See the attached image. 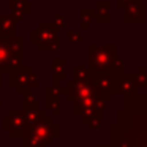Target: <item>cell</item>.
Here are the masks:
<instances>
[{
	"instance_id": "obj_8",
	"label": "cell",
	"mask_w": 147,
	"mask_h": 147,
	"mask_svg": "<svg viewBox=\"0 0 147 147\" xmlns=\"http://www.w3.org/2000/svg\"><path fill=\"white\" fill-rule=\"evenodd\" d=\"M134 79H136L138 87L141 89H147V68L144 65H141L138 68V73H134Z\"/></svg>"
},
{
	"instance_id": "obj_1",
	"label": "cell",
	"mask_w": 147,
	"mask_h": 147,
	"mask_svg": "<svg viewBox=\"0 0 147 147\" xmlns=\"http://www.w3.org/2000/svg\"><path fill=\"white\" fill-rule=\"evenodd\" d=\"M117 114L119 123L111 127L114 147H147V95H128Z\"/></svg>"
},
{
	"instance_id": "obj_9",
	"label": "cell",
	"mask_w": 147,
	"mask_h": 147,
	"mask_svg": "<svg viewBox=\"0 0 147 147\" xmlns=\"http://www.w3.org/2000/svg\"><path fill=\"white\" fill-rule=\"evenodd\" d=\"M81 18H82V29H89V24L95 19V11L92 8H84L81 11Z\"/></svg>"
},
{
	"instance_id": "obj_13",
	"label": "cell",
	"mask_w": 147,
	"mask_h": 147,
	"mask_svg": "<svg viewBox=\"0 0 147 147\" xmlns=\"http://www.w3.org/2000/svg\"><path fill=\"white\" fill-rule=\"evenodd\" d=\"M146 57H147V38H146Z\"/></svg>"
},
{
	"instance_id": "obj_15",
	"label": "cell",
	"mask_w": 147,
	"mask_h": 147,
	"mask_svg": "<svg viewBox=\"0 0 147 147\" xmlns=\"http://www.w3.org/2000/svg\"><path fill=\"white\" fill-rule=\"evenodd\" d=\"M0 2H5V0H0ZM8 2H10V0H8Z\"/></svg>"
},
{
	"instance_id": "obj_3",
	"label": "cell",
	"mask_w": 147,
	"mask_h": 147,
	"mask_svg": "<svg viewBox=\"0 0 147 147\" xmlns=\"http://www.w3.org/2000/svg\"><path fill=\"white\" fill-rule=\"evenodd\" d=\"M147 18V3L144 0H138L134 3L123 8V21L128 24H142Z\"/></svg>"
},
{
	"instance_id": "obj_6",
	"label": "cell",
	"mask_w": 147,
	"mask_h": 147,
	"mask_svg": "<svg viewBox=\"0 0 147 147\" xmlns=\"http://www.w3.org/2000/svg\"><path fill=\"white\" fill-rule=\"evenodd\" d=\"M10 8L14 19H24L32 13V3L29 0H10Z\"/></svg>"
},
{
	"instance_id": "obj_2",
	"label": "cell",
	"mask_w": 147,
	"mask_h": 147,
	"mask_svg": "<svg viewBox=\"0 0 147 147\" xmlns=\"http://www.w3.org/2000/svg\"><path fill=\"white\" fill-rule=\"evenodd\" d=\"M90 65L96 71H114L117 59V45H103V46H89Z\"/></svg>"
},
{
	"instance_id": "obj_7",
	"label": "cell",
	"mask_w": 147,
	"mask_h": 147,
	"mask_svg": "<svg viewBox=\"0 0 147 147\" xmlns=\"http://www.w3.org/2000/svg\"><path fill=\"white\" fill-rule=\"evenodd\" d=\"M14 29H16L14 18L0 16V35H10V33H14Z\"/></svg>"
},
{
	"instance_id": "obj_5",
	"label": "cell",
	"mask_w": 147,
	"mask_h": 147,
	"mask_svg": "<svg viewBox=\"0 0 147 147\" xmlns=\"http://www.w3.org/2000/svg\"><path fill=\"white\" fill-rule=\"evenodd\" d=\"M93 11H95V21L98 24H106L111 21V2L109 0H98Z\"/></svg>"
},
{
	"instance_id": "obj_14",
	"label": "cell",
	"mask_w": 147,
	"mask_h": 147,
	"mask_svg": "<svg viewBox=\"0 0 147 147\" xmlns=\"http://www.w3.org/2000/svg\"><path fill=\"white\" fill-rule=\"evenodd\" d=\"M109 2H115V3H117V2H119V0H109Z\"/></svg>"
},
{
	"instance_id": "obj_12",
	"label": "cell",
	"mask_w": 147,
	"mask_h": 147,
	"mask_svg": "<svg viewBox=\"0 0 147 147\" xmlns=\"http://www.w3.org/2000/svg\"><path fill=\"white\" fill-rule=\"evenodd\" d=\"M134 2H138V0H119V2H117V7L120 8V10H123V8H127L128 5L134 3Z\"/></svg>"
},
{
	"instance_id": "obj_10",
	"label": "cell",
	"mask_w": 147,
	"mask_h": 147,
	"mask_svg": "<svg viewBox=\"0 0 147 147\" xmlns=\"http://www.w3.org/2000/svg\"><path fill=\"white\" fill-rule=\"evenodd\" d=\"M67 16H62V14H55L54 18H52V24H54V27H59V29H65L67 27Z\"/></svg>"
},
{
	"instance_id": "obj_16",
	"label": "cell",
	"mask_w": 147,
	"mask_h": 147,
	"mask_svg": "<svg viewBox=\"0 0 147 147\" xmlns=\"http://www.w3.org/2000/svg\"><path fill=\"white\" fill-rule=\"evenodd\" d=\"M57 2H59V0H57Z\"/></svg>"
},
{
	"instance_id": "obj_11",
	"label": "cell",
	"mask_w": 147,
	"mask_h": 147,
	"mask_svg": "<svg viewBox=\"0 0 147 147\" xmlns=\"http://www.w3.org/2000/svg\"><path fill=\"white\" fill-rule=\"evenodd\" d=\"M68 40H70L71 43H74V45H79V43L82 41V38H81L79 33L73 32V30H68Z\"/></svg>"
},
{
	"instance_id": "obj_4",
	"label": "cell",
	"mask_w": 147,
	"mask_h": 147,
	"mask_svg": "<svg viewBox=\"0 0 147 147\" xmlns=\"http://www.w3.org/2000/svg\"><path fill=\"white\" fill-rule=\"evenodd\" d=\"M138 84L134 79V73H120L115 74L114 79V93H125V95H134L138 93Z\"/></svg>"
}]
</instances>
